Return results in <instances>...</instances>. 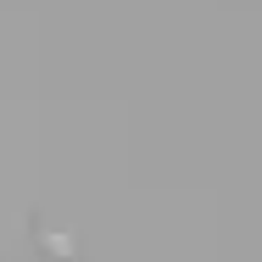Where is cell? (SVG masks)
Segmentation results:
<instances>
[]
</instances>
